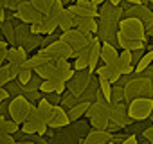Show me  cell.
Returning a JSON list of instances; mask_svg holds the SVG:
<instances>
[{"label": "cell", "mask_w": 153, "mask_h": 144, "mask_svg": "<svg viewBox=\"0 0 153 144\" xmlns=\"http://www.w3.org/2000/svg\"><path fill=\"white\" fill-rule=\"evenodd\" d=\"M137 97H153V85L148 78L137 76L124 87V99L133 101Z\"/></svg>", "instance_id": "cell-1"}, {"label": "cell", "mask_w": 153, "mask_h": 144, "mask_svg": "<svg viewBox=\"0 0 153 144\" xmlns=\"http://www.w3.org/2000/svg\"><path fill=\"white\" fill-rule=\"evenodd\" d=\"M153 112V97H137L128 105V115L133 122H144Z\"/></svg>", "instance_id": "cell-2"}, {"label": "cell", "mask_w": 153, "mask_h": 144, "mask_svg": "<svg viewBox=\"0 0 153 144\" xmlns=\"http://www.w3.org/2000/svg\"><path fill=\"white\" fill-rule=\"evenodd\" d=\"M119 33H123L128 40H148L146 29L139 18H123L119 22Z\"/></svg>", "instance_id": "cell-3"}, {"label": "cell", "mask_w": 153, "mask_h": 144, "mask_svg": "<svg viewBox=\"0 0 153 144\" xmlns=\"http://www.w3.org/2000/svg\"><path fill=\"white\" fill-rule=\"evenodd\" d=\"M31 106L33 103L27 101L24 96H18V97H11L9 101V117L16 122H25L27 121V115L31 112Z\"/></svg>", "instance_id": "cell-4"}, {"label": "cell", "mask_w": 153, "mask_h": 144, "mask_svg": "<svg viewBox=\"0 0 153 144\" xmlns=\"http://www.w3.org/2000/svg\"><path fill=\"white\" fill-rule=\"evenodd\" d=\"M110 122L121 126L123 130L133 122L128 115V106L124 103H110Z\"/></svg>", "instance_id": "cell-5"}, {"label": "cell", "mask_w": 153, "mask_h": 144, "mask_svg": "<svg viewBox=\"0 0 153 144\" xmlns=\"http://www.w3.org/2000/svg\"><path fill=\"white\" fill-rule=\"evenodd\" d=\"M56 29H58V20L49 15H42V18L31 25V33L40 36H52Z\"/></svg>", "instance_id": "cell-6"}, {"label": "cell", "mask_w": 153, "mask_h": 144, "mask_svg": "<svg viewBox=\"0 0 153 144\" xmlns=\"http://www.w3.org/2000/svg\"><path fill=\"white\" fill-rule=\"evenodd\" d=\"M67 9L78 16H90V18H99V7L92 0H78L74 6H67Z\"/></svg>", "instance_id": "cell-7"}, {"label": "cell", "mask_w": 153, "mask_h": 144, "mask_svg": "<svg viewBox=\"0 0 153 144\" xmlns=\"http://www.w3.org/2000/svg\"><path fill=\"white\" fill-rule=\"evenodd\" d=\"M85 119L90 122L110 119V105L108 103H90V106L85 114Z\"/></svg>", "instance_id": "cell-8"}, {"label": "cell", "mask_w": 153, "mask_h": 144, "mask_svg": "<svg viewBox=\"0 0 153 144\" xmlns=\"http://www.w3.org/2000/svg\"><path fill=\"white\" fill-rule=\"evenodd\" d=\"M15 15H16V18H18L20 22L29 24V25H33L34 22H38V20L42 18V13L34 7V4L31 2V0H27V2H25L18 11H15Z\"/></svg>", "instance_id": "cell-9"}, {"label": "cell", "mask_w": 153, "mask_h": 144, "mask_svg": "<svg viewBox=\"0 0 153 144\" xmlns=\"http://www.w3.org/2000/svg\"><path fill=\"white\" fill-rule=\"evenodd\" d=\"M68 124H70V119H68V115H67V110H65L61 105H56V106H54V114H52L51 121L47 122V126L52 128V130H59V128H65V126H68Z\"/></svg>", "instance_id": "cell-10"}, {"label": "cell", "mask_w": 153, "mask_h": 144, "mask_svg": "<svg viewBox=\"0 0 153 144\" xmlns=\"http://www.w3.org/2000/svg\"><path fill=\"white\" fill-rule=\"evenodd\" d=\"M96 74H97V78H99V79H106V81H110L112 85H114V83H117V81H119V78L123 76L117 65H101V67H97V68H96Z\"/></svg>", "instance_id": "cell-11"}, {"label": "cell", "mask_w": 153, "mask_h": 144, "mask_svg": "<svg viewBox=\"0 0 153 144\" xmlns=\"http://www.w3.org/2000/svg\"><path fill=\"white\" fill-rule=\"evenodd\" d=\"M42 94H63L67 90V83L61 81L59 78H51V79H43L42 87H40Z\"/></svg>", "instance_id": "cell-12"}, {"label": "cell", "mask_w": 153, "mask_h": 144, "mask_svg": "<svg viewBox=\"0 0 153 144\" xmlns=\"http://www.w3.org/2000/svg\"><path fill=\"white\" fill-rule=\"evenodd\" d=\"M99 58L103 59L105 65H115L117 63V58H119V52H117V49L112 43H101Z\"/></svg>", "instance_id": "cell-13"}, {"label": "cell", "mask_w": 153, "mask_h": 144, "mask_svg": "<svg viewBox=\"0 0 153 144\" xmlns=\"http://www.w3.org/2000/svg\"><path fill=\"white\" fill-rule=\"evenodd\" d=\"M27 59H29V56H27V52L24 50L22 45H18V47H11V49L7 50V63H11V65L20 67V65H24Z\"/></svg>", "instance_id": "cell-14"}, {"label": "cell", "mask_w": 153, "mask_h": 144, "mask_svg": "<svg viewBox=\"0 0 153 144\" xmlns=\"http://www.w3.org/2000/svg\"><path fill=\"white\" fill-rule=\"evenodd\" d=\"M76 16H78V15L70 13V11L65 7V9L59 13V16H58V29H59L61 33H65V31L76 27Z\"/></svg>", "instance_id": "cell-15"}, {"label": "cell", "mask_w": 153, "mask_h": 144, "mask_svg": "<svg viewBox=\"0 0 153 144\" xmlns=\"http://www.w3.org/2000/svg\"><path fill=\"white\" fill-rule=\"evenodd\" d=\"M99 16H106V18H112V20H117V22H121L124 18L123 9L119 6H112L110 2H105L103 6H99Z\"/></svg>", "instance_id": "cell-16"}, {"label": "cell", "mask_w": 153, "mask_h": 144, "mask_svg": "<svg viewBox=\"0 0 153 144\" xmlns=\"http://www.w3.org/2000/svg\"><path fill=\"white\" fill-rule=\"evenodd\" d=\"M74 72H76V70H74V67L68 63V59L56 63V78H59L61 81L68 83V81L72 79V76H74Z\"/></svg>", "instance_id": "cell-17"}, {"label": "cell", "mask_w": 153, "mask_h": 144, "mask_svg": "<svg viewBox=\"0 0 153 144\" xmlns=\"http://www.w3.org/2000/svg\"><path fill=\"white\" fill-rule=\"evenodd\" d=\"M76 27H78V29H83V31H87V33H92L94 36H96L97 31H99L97 20H96V18H90V16H76Z\"/></svg>", "instance_id": "cell-18"}, {"label": "cell", "mask_w": 153, "mask_h": 144, "mask_svg": "<svg viewBox=\"0 0 153 144\" xmlns=\"http://www.w3.org/2000/svg\"><path fill=\"white\" fill-rule=\"evenodd\" d=\"M87 139L92 144H108L112 140V133L108 130H96V128H92L87 133Z\"/></svg>", "instance_id": "cell-19"}, {"label": "cell", "mask_w": 153, "mask_h": 144, "mask_svg": "<svg viewBox=\"0 0 153 144\" xmlns=\"http://www.w3.org/2000/svg\"><path fill=\"white\" fill-rule=\"evenodd\" d=\"M88 106H90V103L81 101V103H78V105H74L72 108H68V110H67V115H68L70 122L78 121V119H83L85 114H87V110H88Z\"/></svg>", "instance_id": "cell-20"}, {"label": "cell", "mask_w": 153, "mask_h": 144, "mask_svg": "<svg viewBox=\"0 0 153 144\" xmlns=\"http://www.w3.org/2000/svg\"><path fill=\"white\" fill-rule=\"evenodd\" d=\"M151 63H153V45H149V47H148V50H146V54L140 58L139 65L135 67V74H137V76H140L148 67H151Z\"/></svg>", "instance_id": "cell-21"}, {"label": "cell", "mask_w": 153, "mask_h": 144, "mask_svg": "<svg viewBox=\"0 0 153 144\" xmlns=\"http://www.w3.org/2000/svg\"><path fill=\"white\" fill-rule=\"evenodd\" d=\"M42 42H43V36H40V34H31L29 38L24 40L22 47H24V50L29 54V52H33L34 49H40V47H42Z\"/></svg>", "instance_id": "cell-22"}, {"label": "cell", "mask_w": 153, "mask_h": 144, "mask_svg": "<svg viewBox=\"0 0 153 144\" xmlns=\"http://www.w3.org/2000/svg\"><path fill=\"white\" fill-rule=\"evenodd\" d=\"M31 34H33V33H31V25H29V24L20 22V24L15 25V38H16V43H24V40L29 38Z\"/></svg>", "instance_id": "cell-23"}, {"label": "cell", "mask_w": 153, "mask_h": 144, "mask_svg": "<svg viewBox=\"0 0 153 144\" xmlns=\"http://www.w3.org/2000/svg\"><path fill=\"white\" fill-rule=\"evenodd\" d=\"M34 72H38V76H40L42 79H51V78H56V63L49 61V63H45V65L38 67Z\"/></svg>", "instance_id": "cell-24"}, {"label": "cell", "mask_w": 153, "mask_h": 144, "mask_svg": "<svg viewBox=\"0 0 153 144\" xmlns=\"http://www.w3.org/2000/svg\"><path fill=\"white\" fill-rule=\"evenodd\" d=\"M33 68H31V65L25 61L24 65H20V68H18V81L22 83V85H27L31 79H33Z\"/></svg>", "instance_id": "cell-25"}, {"label": "cell", "mask_w": 153, "mask_h": 144, "mask_svg": "<svg viewBox=\"0 0 153 144\" xmlns=\"http://www.w3.org/2000/svg\"><path fill=\"white\" fill-rule=\"evenodd\" d=\"M97 25H99V31H119V22L112 20V18H106V16H99Z\"/></svg>", "instance_id": "cell-26"}, {"label": "cell", "mask_w": 153, "mask_h": 144, "mask_svg": "<svg viewBox=\"0 0 153 144\" xmlns=\"http://www.w3.org/2000/svg\"><path fill=\"white\" fill-rule=\"evenodd\" d=\"M78 103H81V97H78V96H74V94H70V92H63L61 94V106L65 108V110H68V108H72L74 105H78Z\"/></svg>", "instance_id": "cell-27"}, {"label": "cell", "mask_w": 153, "mask_h": 144, "mask_svg": "<svg viewBox=\"0 0 153 144\" xmlns=\"http://www.w3.org/2000/svg\"><path fill=\"white\" fill-rule=\"evenodd\" d=\"M38 110L43 114V117L47 119V122L51 121V117H52V114H54V105L52 103H49L45 97H42L40 101H38Z\"/></svg>", "instance_id": "cell-28"}, {"label": "cell", "mask_w": 153, "mask_h": 144, "mask_svg": "<svg viewBox=\"0 0 153 144\" xmlns=\"http://www.w3.org/2000/svg\"><path fill=\"white\" fill-rule=\"evenodd\" d=\"M7 85H9V87H7V92H9V96H11V97H18V96H24L25 85H22L18 79H13V81H9Z\"/></svg>", "instance_id": "cell-29"}, {"label": "cell", "mask_w": 153, "mask_h": 144, "mask_svg": "<svg viewBox=\"0 0 153 144\" xmlns=\"http://www.w3.org/2000/svg\"><path fill=\"white\" fill-rule=\"evenodd\" d=\"M126 101L124 99V87H121L119 83H114L112 85V101L110 103H123Z\"/></svg>", "instance_id": "cell-30"}, {"label": "cell", "mask_w": 153, "mask_h": 144, "mask_svg": "<svg viewBox=\"0 0 153 144\" xmlns=\"http://www.w3.org/2000/svg\"><path fill=\"white\" fill-rule=\"evenodd\" d=\"M115 65L119 67V70H123L124 67L131 65V52H130V50H121V52H119V58H117V63H115Z\"/></svg>", "instance_id": "cell-31"}, {"label": "cell", "mask_w": 153, "mask_h": 144, "mask_svg": "<svg viewBox=\"0 0 153 144\" xmlns=\"http://www.w3.org/2000/svg\"><path fill=\"white\" fill-rule=\"evenodd\" d=\"M9 81H11V70H9V65L6 63L0 67V87H6Z\"/></svg>", "instance_id": "cell-32"}, {"label": "cell", "mask_w": 153, "mask_h": 144, "mask_svg": "<svg viewBox=\"0 0 153 144\" xmlns=\"http://www.w3.org/2000/svg\"><path fill=\"white\" fill-rule=\"evenodd\" d=\"M99 88H101V92H103L105 99L110 103V101H112V83H110V81H106V79H99Z\"/></svg>", "instance_id": "cell-33"}, {"label": "cell", "mask_w": 153, "mask_h": 144, "mask_svg": "<svg viewBox=\"0 0 153 144\" xmlns=\"http://www.w3.org/2000/svg\"><path fill=\"white\" fill-rule=\"evenodd\" d=\"M31 2L34 4V7L42 13V15H45L47 11H49V7L52 6V2L54 0H31Z\"/></svg>", "instance_id": "cell-34"}, {"label": "cell", "mask_w": 153, "mask_h": 144, "mask_svg": "<svg viewBox=\"0 0 153 144\" xmlns=\"http://www.w3.org/2000/svg\"><path fill=\"white\" fill-rule=\"evenodd\" d=\"M27 2V0H6V4H4V9L6 11H18L24 4Z\"/></svg>", "instance_id": "cell-35"}, {"label": "cell", "mask_w": 153, "mask_h": 144, "mask_svg": "<svg viewBox=\"0 0 153 144\" xmlns=\"http://www.w3.org/2000/svg\"><path fill=\"white\" fill-rule=\"evenodd\" d=\"M72 67H74V70H88V59L87 58H76Z\"/></svg>", "instance_id": "cell-36"}, {"label": "cell", "mask_w": 153, "mask_h": 144, "mask_svg": "<svg viewBox=\"0 0 153 144\" xmlns=\"http://www.w3.org/2000/svg\"><path fill=\"white\" fill-rule=\"evenodd\" d=\"M18 130H20V122L13 121V119L9 117V119H7V122H6V131H7L9 135H15Z\"/></svg>", "instance_id": "cell-37"}, {"label": "cell", "mask_w": 153, "mask_h": 144, "mask_svg": "<svg viewBox=\"0 0 153 144\" xmlns=\"http://www.w3.org/2000/svg\"><path fill=\"white\" fill-rule=\"evenodd\" d=\"M24 133H31V135H38V126L36 124H33V122H29V121H25V122H22V128H20Z\"/></svg>", "instance_id": "cell-38"}, {"label": "cell", "mask_w": 153, "mask_h": 144, "mask_svg": "<svg viewBox=\"0 0 153 144\" xmlns=\"http://www.w3.org/2000/svg\"><path fill=\"white\" fill-rule=\"evenodd\" d=\"M144 54H146V50H142V49H140V50H131V65L137 67L139 61H140V58H142Z\"/></svg>", "instance_id": "cell-39"}, {"label": "cell", "mask_w": 153, "mask_h": 144, "mask_svg": "<svg viewBox=\"0 0 153 144\" xmlns=\"http://www.w3.org/2000/svg\"><path fill=\"white\" fill-rule=\"evenodd\" d=\"M0 144H18V140L15 139V135H2L0 137Z\"/></svg>", "instance_id": "cell-40"}, {"label": "cell", "mask_w": 153, "mask_h": 144, "mask_svg": "<svg viewBox=\"0 0 153 144\" xmlns=\"http://www.w3.org/2000/svg\"><path fill=\"white\" fill-rule=\"evenodd\" d=\"M9 101H11V99L0 103V115H7V117H9Z\"/></svg>", "instance_id": "cell-41"}, {"label": "cell", "mask_w": 153, "mask_h": 144, "mask_svg": "<svg viewBox=\"0 0 153 144\" xmlns=\"http://www.w3.org/2000/svg\"><path fill=\"white\" fill-rule=\"evenodd\" d=\"M142 133H144V137L153 144V124H151V126H148L146 130H142Z\"/></svg>", "instance_id": "cell-42"}, {"label": "cell", "mask_w": 153, "mask_h": 144, "mask_svg": "<svg viewBox=\"0 0 153 144\" xmlns=\"http://www.w3.org/2000/svg\"><path fill=\"white\" fill-rule=\"evenodd\" d=\"M11 96H9V92H7V88L6 87H0V103L2 101H7Z\"/></svg>", "instance_id": "cell-43"}, {"label": "cell", "mask_w": 153, "mask_h": 144, "mask_svg": "<svg viewBox=\"0 0 153 144\" xmlns=\"http://www.w3.org/2000/svg\"><path fill=\"white\" fill-rule=\"evenodd\" d=\"M140 76H144V78H148L149 81H151V85H153V67H148L144 72H142V74Z\"/></svg>", "instance_id": "cell-44"}, {"label": "cell", "mask_w": 153, "mask_h": 144, "mask_svg": "<svg viewBox=\"0 0 153 144\" xmlns=\"http://www.w3.org/2000/svg\"><path fill=\"white\" fill-rule=\"evenodd\" d=\"M123 144H139L137 135H128V137L124 139V142H123Z\"/></svg>", "instance_id": "cell-45"}, {"label": "cell", "mask_w": 153, "mask_h": 144, "mask_svg": "<svg viewBox=\"0 0 153 144\" xmlns=\"http://www.w3.org/2000/svg\"><path fill=\"white\" fill-rule=\"evenodd\" d=\"M137 140H139V144H151V142H149V140L144 137V133H140V135L137 137Z\"/></svg>", "instance_id": "cell-46"}, {"label": "cell", "mask_w": 153, "mask_h": 144, "mask_svg": "<svg viewBox=\"0 0 153 144\" xmlns=\"http://www.w3.org/2000/svg\"><path fill=\"white\" fill-rule=\"evenodd\" d=\"M6 49H9V45H7V42H6L4 38H0V50H6Z\"/></svg>", "instance_id": "cell-47"}, {"label": "cell", "mask_w": 153, "mask_h": 144, "mask_svg": "<svg viewBox=\"0 0 153 144\" xmlns=\"http://www.w3.org/2000/svg\"><path fill=\"white\" fill-rule=\"evenodd\" d=\"M38 144H51V140H49V137H45V135H43V137H40V139H38Z\"/></svg>", "instance_id": "cell-48"}, {"label": "cell", "mask_w": 153, "mask_h": 144, "mask_svg": "<svg viewBox=\"0 0 153 144\" xmlns=\"http://www.w3.org/2000/svg\"><path fill=\"white\" fill-rule=\"evenodd\" d=\"M140 4L142 6H148V7H153V0H142Z\"/></svg>", "instance_id": "cell-49"}, {"label": "cell", "mask_w": 153, "mask_h": 144, "mask_svg": "<svg viewBox=\"0 0 153 144\" xmlns=\"http://www.w3.org/2000/svg\"><path fill=\"white\" fill-rule=\"evenodd\" d=\"M146 36H153V25L146 27Z\"/></svg>", "instance_id": "cell-50"}, {"label": "cell", "mask_w": 153, "mask_h": 144, "mask_svg": "<svg viewBox=\"0 0 153 144\" xmlns=\"http://www.w3.org/2000/svg\"><path fill=\"white\" fill-rule=\"evenodd\" d=\"M124 2H128V4H133V6H139L142 0H124Z\"/></svg>", "instance_id": "cell-51"}, {"label": "cell", "mask_w": 153, "mask_h": 144, "mask_svg": "<svg viewBox=\"0 0 153 144\" xmlns=\"http://www.w3.org/2000/svg\"><path fill=\"white\" fill-rule=\"evenodd\" d=\"M92 2H94V4H96L97 7H99V6H103L105 2H108V0H92Z\"/></svg>", "instance_id": "cell-52"}, {"label": "cell", "mask_w": 153, "mask_h": 144, "mask_svg": "<svg viewBox=\"0 0 153 144\" xmlns=\"http://www.w3.org/2000/svg\"><path fill=\"white\" fill-rule=\"evenodd\" d=\"M108 2H110L112 6H121V2H123V0H108Z\"/></svg>", "instance_id": "cell-53"}, {"label": "cell", "mask_w": 153, "mask_h": 144, "mask_svg": "<svg viewBox=\"0 0 153 144\" xmlns=\"http://www.w3.org/2000/svg\"><path fill=\"white\" fill-rule=\"evenodd\" d=\"M18 144H38V142H33V140H24V142H18Z\"/></svg>", "instance_id": "cell-54"}, {"label": "cell", "mask_w": 153, "mask_h": 144, "mask_svg": "<svg viewBox=\"0 0 153 144\" xmlns=\"http://www.w3.org/2000/svg\"><path fill=\"white\" fill-rule=\"evenodd\" d=\"M4 4H6V0H0V7H4Z\"/></svg>", "instance_id": "cell-55"}, {"label": "cell", "mask_w": 153, "mask_h": 144, "mask_svg": "<svg viewBox=\"0 0 153 144\" xmlns=\"http://www.w3.org/2000/svg\"><path fill=\"white\" fill-rule=\"evenodd\" d=\"M149 122L153 124V112H151V115H149Z\"/></svg>", "instance_id": "cell-56"}, {"label": "cell", "mask_w": 153, "mask_h": 144, "mask_svg": "<svg viewBox=\"0 0 153 144\" xmlns=\"http://www.w3.org/2000/svg\"><path fill=\"white\" fill-rule=\"evenodd\" d=\"M108 144H115V142H112V140H110V142H108Z\"/></svg>", "instance_id": "cell-57"}, {"label": "cell", "mask_w": 153, "mask_h": 144, "mask_svg": "<svg viewBox=\"0 0 153 144\" xmlns=\"http://www.w3.org/2000/svg\"><path fill=\"white\" fill-rule=\"evenodd\" d=\"M72 2H78V0H72Z\"/></svg>", "instance_id": "cell-58"}, {"label": "cell", "mask_w": 153, "mask_h": 144, "mask_svg": "<svg viewBox=\"0 0 153 144\" xmlns=\"http://www.w3.org/2000/svg\"><path fill=\"white\" fill-rule=\"evenodd\" d=\"M0 137H2V133H0Z\"/></svg>", "instance_id": "cell-59"}]
</instances>
